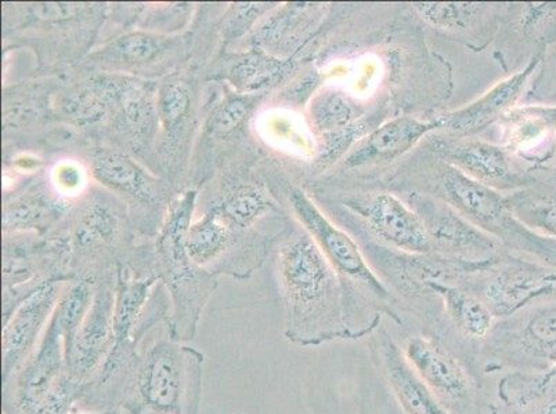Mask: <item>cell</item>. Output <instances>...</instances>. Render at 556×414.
<instances>
[{
  "label": "cell",
  "instance_id": "cell-25",
  "mask_svg": "<svg viewBox=\"0 0 556 414\" xmlns=\"http://www.w3.org/2000/svg\"><path fill=\"white\" fill-rule=\"evenodd\" d=\"M509 414H556V365L544 371H517L498 384Z\"/></svg>",
  "mask_w": 556,
  "mask_h": 414
},
{
  "label": "cell",
  "instance_id": "cell-24",
  "mask_svg": "<svg viewBox=\"0 0 556 414\" xmlns=\"http://www.w3.org/2000/svg\"><path fill=\"white\" fill-rule=\"evenodd\" d=\"M294 57H277L265 50L251 48L226 62L225 79L241 94H261L277 88L294 75Z\"/></svg>",
  "mask_w": 556,
  "mask_h": 414
},
{
  "label": "cell",
  "instance_id": "cell-2",
  "mask_svg": "<svg viewBox=\"0 0 556 414\" xmlns=\"http://www.w3.org/2000/svg\"><path fill=\"white\" fill-rule=\"evenodd\" d=\"M197 190L181 192L166 211L156 236V272L169 295V338L193 341L204 308L216 289V276L199 269L186 250V236L194 220Z\"/></svg>",
  "mask_w": 556,
  "mask_h": 414
},
{
  "label": "cell",
  "instance_id": "cell-11",
  "mask_svg": "<svg viewBox=\"0 0 556 414\" xmlns=\"http://www.w3.org/2000/svg\"><path fill=\"white\" fill-rule=\"evenodd\" d=\"M184 38L155 31H130L90 54L89 62L109 74L149 77L165 73L186 57Z\"/></svg>",
  "mask_w": 556,
  "mask_h": 414
},
{
  "label": "cell",
  "instance_id": "cell-14",
  "mask_svg": "<svg viewBox=\"0 0 556 414\" xmlns=\"http://www.w3.org/2000/svg\"><path fill=\"white\" fill-rule=\"evenodd\" d=\"M544 54L545 50H541L522 70L495 85L482 98L438 118L441 131H446L453 138H471L489 126L498 124V120L515 108V104L522 98L530 79L543 64Z\"/></svg>",
  "mask_w": 556,
  "mask_h": 414
},
{
  "label": "cell",
  "instance_id": "cell-9",
  "mask_svg": "<svg viewBox=\"0 0 556 414\" xmlns=\"http://www.w3.org/2000/svg\"><path fill=\"white\" fill-rule=\"evenodd\" d=\"M67 282L50 277L35 287L18 302L12 314L4 318L2 333V378L8 387L33 357L52 320Z\"/></svg>",
  "mask_w": 556,
  "mask_h": 414
},
{
  "label": "cell",
  "instance_id": "cell-23",
  "mask_svg": "<svg viewBox=\"0 0 556 414\" xmlns=\"http://www.w3.org/2000/svg\"><path fill=\"white\" fill-rule=\"evenodd\" d=\"M126 206L110 192H96L80 207L73 229L75 249L98 250L119 241L126 232Z\"/></svg>",
  "mask_w": 556,
  "mask_h": 414
},
{
  "label": "cell",
  "instance_id": "cell-33",
  "mask_svg": "<svg viewBox=\"0 0 556 414\" xmlns=\"http://www.w3.org/2000/svg\"><path fill=\"white\" fill-rule=\"evenodd\" d=\"M278 7L280 3H232L222 17L219 25L225 47L244 38L248 33L255 29V25L261 22L263 16L271 13Z\"/></svg>",
  "mask_w": 556,
  "mask_h": 414
},
{
  "label": "cell",
  "instance_id": "cell-31",
  "mask_svg": "<svg viewBox=\"0 0 556 414\" xmlns=\"http://www.w3.org/2000/svg\"><path fill=\"white\" fill-rule=\"evenodd\" d=\"M489 4L454 2H419L413 9L424 22L446 33H464L486 12Z\"/></svg>",
  "mask_w": 556,
  "mask_h": 414
},
{
  "label": "cell",
  "instance_id": "cell-28",
  "mask_svg": "<svg viewBox=\"0 0 556 414\" xmlns=\"http://www.w3.org/2000/svg\"><path fill=\"white\" fill-rule=\"evenodd\" d=\"M510 209L520 223L539 234L556 240V180L554 183L530 185L507 196Z\"/></svg>",
  "mask_w": 556,
  "mask_h": 414
},
{
  "label": "cell",
  "instance_id": "cell-10",
  "mask_svg": "<svg viewBox=\"0 0 556 414\" xmlns=\"http://www.w3.org/2000/svg\"><path fill=\"white\" fill-rule=\"evenodd\" d=\"M489 274L472 293L486 302L495 318L518 314L534 300L556 299V269L543 262L495 259Z\"/></svg>",
  "mask_w": 556,
  "mask_h": 414
},
{
  "label": "cell",
  "instance_id": "cell-27",
  "mask_svg": "<svg viewBox=\"0 0 556 414\" xmlns=\"http://www.w3.org/2000/svg\"><path fill=\"white\" fill-rule=\"evenodd\" d=\"M321 10L320 4L313 3H288L287 7H278L276 13L263 20L254 29L251 37L252 48L265 50L278 57V49L290 48L300 40L298 37H305L307 29L316 24V17Z\"/></svg>",
  "mask_w": 556,
  "mask_h": 414
},
{
  "label": "cell",
  "instance_id": "cell-34",
  "mask_svg": "<svg viewBox=\"0 0 556 414\" xmlns=\"http://www.w3.org/2000/svg\"><path fill=\"white\" fill-rule=\"evenodd\" d=\"M55 171V185L58 190L63 191L64 194H71V192L83 189L84 173L79 169V166L74 164H63L58 166Z\"/></svg>",
  "mask_w": 556,
  "mask_h": 414
},
{
  "label": "cell",
  "instance_id": "cell-32",
  "mask_svg": "<svg viewBox=\"0 0 556 414\" xmlns=\"http://www.w3.org/2000/svg\"><path fill=\"white\" fill-rule=\"evenodd\" d=\"M378 122L374 116H364L358 122L348 126L345 129L332 131L317 138L318 148L316 168L326 170L338 161L346 158L348 154L377 128Z\"/></svg>",
  "mask_w": 556,
  "mask_h": 414
},
{
  "label": "cell",
  "instance_id": "cell-26",
  "mask_svg": "<svg viewBox=\"0 0 556 414\" xmlns=\"http://www.w3.org/2000/svg\"><path fill=\"white\" fill-rule=\"evenodd\" d=\"M422 285L441 297L448 320L459 335L471 341H486L492 336L497 318L475 293L442 281H427Z\"/></svg>",
  "mask_w": 556,
  "mask_h": 414
},
{
  "label": "cell",
  "instance_id": "cell-29",
  "mask_svg": "<svg viewBox=\"0 0 556 414\" xmlns=\"http://www.w3.org/2000/svg\"><path fill=\"white\" fill-rule=\"evenodd\" d=\"M65 204L45 192H28L3 207V231H43L64 214Z\"/></svg>",
  "mask_w": 556,
  "mask_h": 414
},
{
  "label": "cell",
  "instance_id": "cell-5",
  "mask_svg": "<svg viewBox=\"0 0 556 414\" xmlns=\"http://www.w3.org/2000/svg\"><path fill=\"white\" fill-rule=\"evenodd\" d=\"M159 134L154 161L166 181L176 185L184 180L193 158V144L200 124V93L197 83L186 77H170L159 86Z\"/></svg>",
  "mask_w": 556,
  "mask_h": 414
},
{
  "label": "cell",
  "instance_id": "cell-19",
  "mask_svg": "<svg viewBox=\"0 0 556 414\" xmlns=\"http://www.w3.org/2000/svg\"><path fill=\"white\" fill-rule=\"evenodd\" d=\"M433 131H441L439 120L424 122L413 116H397L377 126L342 160V168L363 169L386 165L406 155Z\"/></svg>",
  "mask_w": 556,
  "mask_h": 414
},
{
  "label": "cell",
  "instance_id": "cell-3",
  "mask_svg": "<svg viewBox=\"0 0 556 414\" xmlns=\"http://www.w3.org/2000/svg\"><path fill=\"white\" fill-rule=\"evenodd\" d=\"M204 353L161 340L141 358L128 390L129 414H199Z\"/></svg>",
  "mask_w": 556,
  "mask_h": 414
},
{
  "label": "cell",
  "instance_id": "cell-13",
  "mask_svg": "<svg viewBox=\"0 0 556 414\" xmlns=\"http://www.w3.org/2000/svg\"><path fill=\"white\" fill-rule=\"evenodd\" d=\"M114 289L96 286L92 306L80 323L65 362L71 378L83 384L99 375L114 350Z\"/></svg>",
  "mask_w": 556,
  "mask_h": 414
},
{
  "label": "cell",
  "instance_id": "cell-38",
  "mask_svg": "<svg viewBox=\"0 0 556 414\" xmlns=\"http://www.w3.org/2000/svg\"><path fill=\"white\" fill-rule=\"evenodd\" d=\"M126 414H129V413H126Z\"/></svg>",
  "mask_w": 556,
  "mask_h": 414
},
{
  "label": "cell",
  "instance_id": "cell-4",
  "mask_svg": "<svg viewBox=\"0 0 556 414\" xmlns=\"http://www.w3.org/2000/svg\"><path fill=\"white\" fill-rule=\"evenodd\" d=\"M403 352L447 414H498L465 363L438 338H408Z\"/></svg>",
  "mask_w": 556,
  "mask_h": 414
},
{
  "label": "cell",
  "instance_id": "cell-18",
  "mask_svg": "<svg viewBox=\"0 0 556 414\" xmlns=\"http://www.w3.org/2000/svg\"><path fill=\"white\" fill-rule=\"evenodd\" d=\"M494 351L503 361L518 365V371H544L556 363V299L541 306L526 318L513 337H494Z\"/></svg>",
  "mask_w": 556,
  "mask_h": 414
},
{
  "label": "cell",
  "instance_id": "cell-8",
  "mask_svg": "<svg viewBox=\"0 0 556 414\" xmlns=\"http://www.w3.org/2000/svg\"><path fill=\"white\" fill-rule=\"evenodd\" d=\"M403 196L421 219L437 255L471 262L497 259L502 242L465 219L441 196L418 191H408Z\"/></svg>",
  "mask_w": 556,
  "mask_h": 414
},
{
  "label": "cell",
  "instance_id": "cell-12",
  "mask_svg": "<svg viewBox=\"0 0 556 414\" xmlns=\"http://www.w3.org/2000/svg\"><path fill=\"white\" fill-rule=\"evenodd\" d=\"M346 205L388 245L409 255H437L421 219L401 196L371 192L349 199Z\"/></svg>",
  "mask_w": 556,
  "mask_h": 414
},
{
  "label": "cell",
  "instance_id": "cell-17",
  "mask_svg": "<svg viewBox=\"0 0 556 414\" xmlns=\"http://www.w3.org/2000/svg\"><path fill=\"white\" fill-rule=\"evenodd\" d=\"M161 282L156 274L135 275L129 266L116 269L114 286L115 346H138L149 327L160 320V307H149L154 287Z\"/></svg>",
  "mask_w": 556,
  "mask_h": 414
},
{
  "label": "cell",
  "instance_id": "cell-30",
  "mask_svg": "<svg viewBox=\"0 0 556 414\" xmlns=\"http://www.w3.org/2000/svg\"><path fill=\"white\" fill-rule=\"evenodd\" d=\"M366 116V109L343 90L326 88L313 95L309 119L317 138L348 128Z\"/></svg>",
  "mask_w": 556,
  "mask_h": 414
},
{
  "label": "cell",
  "instance_id": "cell-6",
  "mask_svg": "<svg viewBox=\"0 0 556 414\" xmlns=\"http://www.w3.org/2000/svg\"><path fill=\"white\" fill-rule=\"evenodd\" d=\"M288 199L303 231L315 241L318 249L341 277L342 284L345 280L352 282L370 293L383 307L386 302H391V292L368 266L356 242L340 227L333 224L305 191L292 189Z\"/></svg>",
  "mask_w": 556,
  "mask_h": 414
},
{
  "label": "cell",
  "instance_id": "cell-36",
  "mask_svg": "<svg viewBox=\"0 0 556 414\" xmlns=\"http://www.w3.org/2000/svg\"><path fill=\"white\" fill-rule=\"evenodd\" d=\"M70 414H118V413H115L114 411H111V412H73V413H70Z\"/></svg>",
  "mask_w": 556,
  "mask_h": 414
},
{
  "label": "cell",
  "instance_id": "cell-20",
  "mask_svg": "<svg viewBox=\"0 0 556 414\" xmlns=\"http://www.w3.org/2000/svg\"><path fill=\"white\" fill-rule=\"evenodd\" d=\"M261 99L262 94H241L235 90L212 105L202 122L199 145L191 158V165L201 160L202 156L206 158L197 169V173L200 171L202 173V169L211 168L212 164H216L217 156L225 153L227 146L242 139Z\"/></svg>",
  "mask_w": 556,
  "mask_h": 414
},
{
  "label": "cell",
  "instance_id": "cell-22",
  "mask_svg": "<svg viewBox=\"0 0 556 414\" xmlns=\"http://www.w3.org/2000/svg\"><path fill=\"white\" fill-rule=\"evenodd\" d=\"M377 347L389 387L406 414H447L387 332L379 335Z\"/></svg>",
  "mask_w": 556,
  "mask_h": 414
},
{
  "label": "cell",
  "instance_id": "cell-35",
  "mask_svg": "<svg viewBox=\"0 0 556 414\" xmlns=\"http://www.w3.org/2000/svg\"><path fill=\"white\" fill-rule=\"evenodd\" d=\"M548 62H549V67H551V73L548 75L549 90H551V92L554 93L553 95H555V99H556V49H555V52L553 54H551Z\"/></svg>",
  "mask_w": 556,
  "mask_h": 414
},
{
  "label": "cell",
  "instance_id": "cell-39",
  "mask_svg": "<svg viewBox=\"0 0 556 414\" xmlns=\"http://www.w3.org/2000/svg\"><path fill=\"white\" fill-rule=\"evenodd\" d=\"M555 365H556V363H555Z\"/></svg>",
  "mask_w": 556,
  "mask_h": 414
},
{
  "label": "cell",
  "instance_id": "cell-7",
  "mask_svg": "<svg viewBox=\"0 0 556 414\" xmlns=\"http://www.w3.org/2000/svg\"><path fill=\"white\" fill-rule=\"evenodd\" d=\"M92 176L114 194L135 216H144V224L160 231L172 200L168 181L160 180L139 160L121 150L96 151Z\"/></svg>",
  "mask_w": 556,
  "mask_h": 414
},
{
  "label": "cell",
  "instance_id": "cell-15",
  "mask_svg": "<svg viewBox=\"0 0 556 414\" xmlns=\"http://www.w3.org/2000/svg\"><path fill=\"white\" fill-rule=\"evenodd\" d=\"M208 207L215 209L241 240L267 246L266 238L257 235L256 225L275 215L278 206L269 186L260 177L236 173L222 184L219 194Z\"/></svg>",
  "mask_w": 556,
  "mask_h": 414
},
{
  "label": "cell",
  "instance_id": "cell-37",
  "mask_svg": "<svg viewBox=\"0 0 556 414\" xmlns=\"http://www.w3.org/2000/svg\"><path fill=\"white\" fill-rule=\"evenodd\" d=\"M554 177H555V180H556V166H555Z\"/></svg>",
  "mask_w": 556,
  "mask_h": 414
},
{
  "label": "cell",
  "instance_id": "cell-1",
  "mask_svg": "<svg viewBox=\"0 0 556 414\" xmlns=\"http://www.w3.org/2000/svg\"><path fill=\"white\" fill-rule=\"evenodd\" d=\"M277 271L288 340L302 347H316L353 338L345 285L305 231L295 232L282 242Z\"/></svg>",
  "mask_w": 556,
  "mask_h": 414
},
{
  "label": "cell",
  "instance_id": "cell-16",
  "mask_svg": "<svg viewBox=\"0 0 556 414\" xmlns=\"http://www.w3.org/2000/svg\"><path fill=\"white\" fill-rule=\"evenodd\" d=\"M500 140L508 154L533 166L553 158L556 146V104L515 107L498 120Z\"/></svg>",
  "mask_w": 556,
  "mask_h": 414
},
{
  "label": "cell",
  "instance_id": "cell-21",
  "mask_svg": "<svg viewBox=\"0 0 556 414\" xmlns=\"http://www.w3.org/2000/svg\"><path fill=\"white\" fill-rule=\"evenodd\" d=\"M431 150L444 164L492 189L510 177L509 156L502 144L447 135L446 139L434 138Z\"/></svg>",
  "mask_w": 556,
  "mask_h": 414
}]
</instances>
